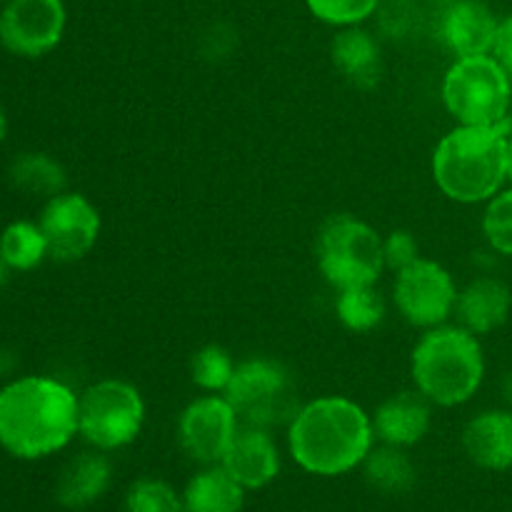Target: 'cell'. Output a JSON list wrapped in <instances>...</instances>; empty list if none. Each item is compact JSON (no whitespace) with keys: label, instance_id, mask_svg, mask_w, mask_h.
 <instances>
[{"label":"cell","instance_id":"cell-1","mask_svg":"<svg viewBox=\"0 0 512 512\" xmlns=\"http://www.w3.org/2000/svg\"><path fill=\"white\" fill-rule=\"evenodd\" d=\"M78 435V395L45 375L0 388V448L18 460L60 453Z\"/></svg>","mask_w":512,"mask_h":512},{"label":"cell","instance_id":"cell-2","mask_svg":"<svg viewBox=\"0 0 512 512\" xmlns=\"http://www.w3.org/2000/svg\"><path fill=\"white\" fill-rule=\"evenodd\" d=\"M373 418L343 395L300 405L288 425V448L295 463L310 475L338 478L350 473L373 450Z\"/></svg>","mask_w":512,"mask_h":512},{"label":"cell","instance_id":"cell-3","mask_svg":"<svg viewBox=\"0 0 512 512\" xmlns=\"http://www.w3.org/2000/svg\"><path fill=\"white\" fill-rule=\"evenodd\" d=\"M505 128L458 125L433 153V178L445 198L463 205L488 203L508 183Z\"/></svg>","mask_w":512,"mask_h":512},{"label":"cell","instance_id":"cell-4","mask_svg":"<svg viewBox=\"0 0 512 512\" xmlns=\"http://www.w3.org/2000/svg\"><path fill=\"white\" fill-rule=\"evenodd\" d=\"M415 390L440 408H458L478 395L485 380V350L463 325L425 330L410 355Z\"/></svg>","mask_w":512,"mask_h":512},{"label":"cell","instance_id":"cell-5","mask_svg":"<svg viewBox=\"0 0 512 512\" xmlns=\"http://www.w3.org/2000/svg\"><path fill=\"white\" fill-rule=\"evenodd\" d=\"M443 103L458 125L510 130L512 80L493 55L455 58L443 78Z\"/></svg>","mask_w":512,"mask_h":512},{"label":"cell","instance_id":"cell-6","mask_svg":"<svg viewBox=\"0 0 512 512\" xmlns=\"http://www.w3.org/2000/svg\"><path fill=\"white\" fill-rule=\"evenodd\" d=\"M315 260L335 290L375 285L385 270L383 238L355 215H330L318 233Z\"/></svg>","mask_w":512,"mask_h":512},{"label":"cell","instance_id":"cell-7","mask_svg":"<svg viewBox=\"0 0 512 512\" xmlns=\"http://www.w3.org/2000/svg\"><path fill=\"white\" fill-rule=\"evenodd\" d=\"M145 423V403L133 383L105 378L78 395V433L95 450H120L133 443Z\"/></svg>","mask_w":512,"mask_h":512},{"label":"cell","instance_id":"cell-8","mask_svg":"<svg viewBox=\"0 0 512 512\" xmlns=\"http://www.w3.org/2000/svg\"><path fill=\"white\" fill-rule=\"evenodd\" d=\"M223 395L238 413L240 425L253 428L270 430L275 425H290L300 410L288 368L273 358L240 360Z\"/></svg>","mask_w":512,"mask_h":512},{"label":"cell","instance_id":"cell-9","mask_svg":"<svg viewBox=\"0 0 512 512\" xmlns=\"http://www.w3.org/2000/svg\"><path fill=\"white\" fill-rule=\"evenodd\" d=\"M458 285L438 260L418 258L413 265L395 273L393 300L400 315L413 328H438L448 323L458 303Z\"/></svg>","mask_w":512,"mask_h":512},{"label":"cell","instance_id":"cell-10","mask_svg":"<svg viewBox=\"0 0 512 512\" xmlns=\"http://www.w3.org/2000/svg\"><path fill=\"white\" fill-rule=\"evenodd\" d=\"M68 25L63 0H10L0 10V45L18 58H43Z\"/></svg>","mask_w":512,"mask_h":512},{"label":"cell","instance_id":"cell-11","mask_svg":"<svg viewBox=\"0 0 512 512\" xmlns=\"http://www.w3.org/2000/svg\"><path fill=\"white\" fill-rule=\"evenodd\" d=\"M38 225L48 240L50 258L60 263H75L98 243L100 213L83 193L65 190L45 200Z\"/></svg>","mask_w":512,"mask_h":512},{"label":"cell","instance_id":"cell-12","mask_svg":"<svg viewBox=\"0 0 512 512\" xmlns=\"http://www.w3.org/2000/svg\"><path fill=\"white\" fill-rule=\"evenodd\" d=\"M240 430V418L225 395L208 393L185 405L178 418V440L195 463L220 465Z\"/></svg>","mask_w":512,"mask_h":512},{"label":"cell","instance_id":"cell-13","mask_svg":"<svg viewBox=\"0 0 512 512\" xmlns=\"http://www.w3.org/2000/svg\"><path fill=\"white\" fill-rule=\"evenodd\" d=\"M498 15L483 0H453L440 18V38L458 58L493 55Z\"/></svg>","mask_w":512,"mask_h":512},{"label":"cell","instance_id":"cell-14","mask_svg":"<svg viewBox=\"0 0 512 512\" xmlns=\"http://www.w3.org/2000/svg\"><path fill=\"white\" fill-rule=\"evenodd\" d=\"M420 390H403L378 405L373 415L375 438L395 448H413L430 433L433 408Z\"/></svg>","mask_w":512,"mask_h":512},{"label":"cell","instance_id":"cell-15","mask_svg":"<svg viewBox=\"0 0 512 512\" xmlns=\"http://www.w3.org/2000/svg\"><path fill=\"white\" fill-rule=\"evenodd\" d=\"M225 470L245 490H260L273 483L280 473V453L273 435L265 428L240 425L233 445L223 458Z\"/></svg>","mask_w":512,"mask_h":512},{"label":"cell","instance_id":"cell-16","mask_svg":"<svg viewBox=\"0 0 512 512\" xmlns=\"http://www.w3.org/2000/svg\"><path fill=\"white\" fill-rule=\"evenodd\" d=\"M463 448L470 463L490 473L512 468V410L493 408L475 415L463 430Z\"/></svg>","mask_w":512,"mask_h":512},{"label":"cell","instance_id":"cell-17","mask_svg":"<svg viewBox=\"0 0 512 512\" xmlns=\"http://www.w3.org/2000/svg\"><path fill=\"white\" fill-rule=\"evenodd\" d=\"M510 313V285L500 278H490V275L470 280L458 293V303H455V315H458L460 325L478 338L503 328L510 320Z\"/></svg>","mask_w":512,"mask_h":512},{"label":"cell","instance_id":"cell-18","mask_svg":"<svg viewBox=\"0 0 512 512\" xmlns=\"http://www.w3.org/2000/svg\"><path fill=\"white\" fill-rule=\"evenodd\" d=\"M330 58L338 73L358 90H373L383 75V55L370 30L360 25L340 28L330 43Z\"/></svg>","mask_w":512,"mask_h":512},{"label":"cell","instance_id":"cell-19","mask_svg":"<svg viewBox=\"0 0 512 512\" xmlns=\"http://www.w3.org/2000/svg\"><path fill=\"white\" fill-rule=\"evenodd\" d=\"M110 480H113V468L103 450L80 453L60 470L58 483H55V498L63 508H88L108 493Z\"/></svg>","mask_w":512,"mask_h":512},{"label":"cell","instance_id":"cell-20","mask_svg":"<svg viewBox=\"0 0 512 512\" xmlns=\"http://www.w3.org/2000/svg\"><path fill=\"white\" fill-rule=\"evenodd\" d=\"M243 500V485L223 465H208L185 485L183 508L185 512H240Z\"/></svg>","mask_w":512,"mask_h":512},{"label":"cell","instance_id":"cell-21","mask_svg":"<svg viewBox=\"0 0 512 512\" xmlns=\"http://www.w3.org/2000/svg\"><path fill=\"white\" fill-rule=\"evenodd\" d=\"M10 183L18 188L20 193L33 195V198L50 200L55 195L68 190V173L63 165L48 153H20L18 158L10 163Z\"/></svg>","mask_w":512,"mask_h":512},{"label":"cell","instance_id":"cell-22","mask_svg":"<svg viewBox=\"0 0 512 512\" xmlns=\"http://www.w3.org/2000/svg\"><path fill=\"white\" fill-rule=\"evenodd\" d=\"M365 480L373 485L375 490L385 495H403L413 490L418 473H415L413 460L408 458L405 448H395V445H380L368 453L363 460Z\"/></svg>","mask_w":512,"mask_h":512},{"label":"cell","instance_id":"cell-23","mask_svg":"<svg viewBox=\"0 0 512 512\" xmlns=\"http://www.w3.org/2000/svg\"><path fill=\"white\" fill-rule=\"evenodd\" d=\"M0 255L10 270L28 273V270L38 268L45 258H50L48 240L38 223L15 220L0 233Z\"/></svg>","mask_w":512,"mask_h":512},{"label":"cell","instance_id":"cell-24","mask_svg":"<svg viewBox=\"0 0 512 512\" xmlns=\"http://www.w3.org/2000/svg\"><path fill=\"white\" fill-rule=\"evenodd\" d=\"M335 313L343 328L353 333H370L383 325L388 308L383 293L375 285H358V288L338 290Z\"/></svg>","mask_w":512,"mask_h":512},{"label":"cell","instance_id":"cell-25","mask_svg":"<svg viewBox=\"0 0 512 512\" xmlns=\"http://www.w3.org/2000/svg\"><path fill=\"white\" fill-rule=\"evenodd\" d=\"M238 363L223 345H205L190 360V375L193 383L205 393H225L233 380Z\"/></svg>","mask_w":512,"mask_h":512},{"label":"cell","instance_id":"cell-26","mask_svg":"<svg viewBox=\"0 0 512 512\" xmlns=\"http://www.w3.org/2000/svg\"><path fill=\"white\" fill-rule=\"evenodd\" d=\"M125 510L128 512H185L183 498L158 478L135 480L125 495Z\"/></svg>","mask_w":512,"mask_h":512},{"label":"cell","instance_id":"cell-27","mask_svg":"<svg viewBox=\"0 0 512 512\" xmlns=\"http://www.w3.org/2000/svg\"><path fill=\"white\" fill-rule=\"evenodd\" d=\"M483 235L490 250L512 258V188L488 200L483 213Z\"/></svg>","mask_w":512,"mask_h":512},{"label":"cell","instance_id":"cell-28","mask_svg":"<svg viewBox=\"0 0 512 512\" xmlns=\"http://www.w3.org/2000/svg\"><path fill=\"white\" fill-rule=\"evenodd\" d=\"M305 5L320 23L333 25V28H350L378 13L380 0H305Z\"/></svg>","mask_w":512,"mask_h":512},{"label":"cell","instance_id":"cell-29","mask_svg":"<svg viewBox=\"0 0 512 512\" xmlns=\"http://www.w3.org/2000/svg\"><path fill=\"white\" fill-rule=\"evenodd\" d=\"M383 258L385 270H393V273L413 265L420 258V245L415 235L410 230H393L388 238H383Z\"/></svg>","mask_w":512,"mask_h":512},{"label":"cell","instance_id":"cell-30","mask_svg":"<svg viewBox=\"0 0 512 512\" xmlns=\"http://www.w3.org/2000/svg\"><path fill=\"white\" fill-rule=\"evenodd\" d=\"M413 13V0H380L378 15L383 28L388 30L390 35H405V30L410 28V15Z\"/></svg>","mask_w":512,"mask_h":512},{"label":"cell","instance_id":"cell-31","mask_svg":"<svg viewBox=\"0 0 512 512\" xmlns=\"http://www.w3.org/2000/svg\"><path fill=\"white\" fill-rule=\"evenodd\" d=\"M493 58L503 65L505 73H508L512 80V13L500 20L498 35H495L493 45Z\"/></svg>","mask_w":512,"mask_h":512},{"label":"cell","instance_id":"cell-32","mask_svg":"<svg viewBox=\"0 0 512 512\" xmlns=\"http://www.w3.org/2000/svg\"><path fill=\"white\" fill-rule=\"evenodd\" d=\"M500 395H503V405L508 410H512V370L503 375V380H500Z\"/></svg>","mask_w":512,"mask_h":512},{"label":"cell","instance_id":"cell-33","mask_svg":"<svg viewBox=\"0 0 512 512\" xmlns=\"http://www.w3.org/2000/svg\"><path fill=\"white\" fill-rule=\"evenodd\" d=\"M505 165H508V183L512 185V130L508 133V153H505Z\"/></svg>","mask_w":512,"mask_h":512},{"label":"cell","instance_id":"cell-34","mask_svg":"<svg viewBox=\"0 0 512 512\" xmlns=\"http://www.w3.org/2000/svg\"><path fill=\"white\" fill-rule=\"evenodd\" d=\"M5 138H8V118H5L3 108H0V145L5 143Z\"/></svg>","mask_w":512,"mask_h":512},{"label":"cell","instance_id":"cell-35","mask_svg":"<svg viewBox=\"0 0 512 512\" xmlns=\"http://www.w3.org/2000/svg\"><path fill=\"white\" fill-rule=\"evenodd\" d=\"M8 265H5V260H3V255H0V285L5 283V278H8Z\"/></svg>","mask_w":512,"mask_h":512},{"label":"cell","instance_id":"cell-36","mask_svg":"<svg viewBox=\"0 0 512 512\" xmlns=\"http://www.w3.org/2000/svg\"><path fill=\"white\" fill-rule=\"evenodd\" d=\"M428 3H433V5H443V8H445V5H450V3H453V0H428Z\"/></svg>","mask_w":512,"mask_h":512},{"label":"cell","instance_id":"cell-37","mask_svg":"<svg viewBox=\"0 0 512 512\" xmlns=\"http://www.w3.org/2000/svg\"><path fill=\"white\" fill-rule=\"evenodd\" d=\"M5 3H10V0H0V5H5Z\"/></svg>","mask_w":512,"mask_h":512}]
</instances>
